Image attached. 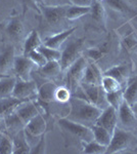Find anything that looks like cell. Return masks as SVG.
Masks as SVG:
<instances>
[{
    "instance_id": "17",
    "label": "cell",
    "mask_w": 137,
    "mask_h": 154,
    "mask_svg": "<svg viewBox=\"0 0 137 154\" xmlns=\"http://www.w3.org/2000/svg\"><path fill=\"white\" fill-rule=\"evenodd\" d=\"M46 128H47L46 120L42 113L37 114L35 117L32 118L25 125V130L27 131H29L30 134H32L34 136H39V137L45 134Z\"/></svg>"
},
{
    "instance_id": "7",
    "label": "cell",
    "mask_w": 137,
    "mask_h": 154,
    "mask_svg": "<svg viewBox=\"0 0 137 154\" xmlns=\"http://www.w3.org/2000/svg\"><path fill=\"white\" fill-rule=\"evenodd\" d=\"M66 6H46L42 5L40 6V14L43 16L44 20L48 26L51 28H57L59 25L64 24V21L67 20L66 18Z\"/></svg>"
},
{
    "instance_id": "29",
    "label": "cell",
    "mask_w": 137,
    "mask_h": 154,
    "mask_svg": "<svg viewBox=\"0 0 137 154\" xmlns=\"http://www.w3.org/2000/svg\"><path fill=\"white\" fill-rule=\"evenodd\" d=\"M124 100L130 106L137 102V77L128 83L125 89H123Z\"/></svg>"
},
{
    "instance_id": "37",
    "label": "cell",
    "mask_w": 137,
    "mask_h": 154,
    "mask_svg": "<svg viewBox=\"0 0 137 154\" xmlns=\"http://www.w3.org/2000/svg\"><path fill=\"white\" fill-rule=\"evenodd\" d=\"M27 57H28V58L31 60L32 62H33L37 68L43 67L47 63V60L45 59V57H44L43 54H42L40 51H38V49L29 53L28 54H27Z\"/></svg>"
},
{
    "instance_id": "40",
    "label": "cell",
    "mask_w": 137,
    "mask_h": 154,
    "mask_svg": "<svg viewBox=\"0 0 137 154\" xmlns=\"http://www.w3.org/2000/svg\"><path fill=\"white\" fill-rule=\"evenodd\" d=\"M43 5L46 6H66L71 5L70 0H42Z\"/></svg>"
},
{
    "instance_id": "23",
    "label": "cell",
    "mask_w": 137,
    "mask_h": 154,
    "mask_svg": "<svg viewBox=\"0 0 137 154\" xmlns=\"http://www.w3.org/2000/svg\"><path fill=\"white\" fill-rule=\"evenodd\" d=\"M103 75L113 77L121 83V85H123L128 81V68L126 65H116L108 69L103 73Z\"/></svg>"
},
{
    "instance_id": "12",
    "label": "cell",
    "mask_w": 137,
    "mask_h": 154,
    "mask_svg": "<svg viewBox=\"0 0 137 154\" xmlns=\"http://www.w3.org/2000/svg\"><path fill=\"white\" fill-rule=\"evenodd\" d=\"M14 112L17 114V116L23 121L25 125H26L32 118L35 117L37 114L41 113L40 109H39V106L35 103L34 100L23 102L21 105L17 107Z\"/></svg>"
},
{
    "instance_id": "13",
    "label": "cell",
    "mask_w": 137,
    "mask_h": 154,
    "mask_svg": "<svg viewBox=\"0 0 137 154\" xmlns=\"http://www.w3.org/2000/svg\"><path fill=\"white\" fill-rule=\"evenodd\" d=\"M5 34L11 40L13 41H19L22 39V37L24 35V25L23 22L19 18H11L7 22V24L5 25V28H4Z\"/></svg>"
},
{
    "instance_id": "18",
    "label": "cell",
    "mask_w": 137,
    "mask_h": 154,
    "mask_svg": "<svg viewBox=\"0 0 137 154\" xmlns=\"http://www.w3.org/2000/svg\"><path fill=\"white\" fill-rule=\"evenodd\" d=\"M101 77H103V74H101L100 70L97 68V66L94 64V62H88L85 71H84V75L81 83L100 84Z\"/></svg>"
},
{
    "instance_id": "25",
    "label": "cell",
    "mask_w": 137,
    "mask_h": 154,
    "mask_svg": "<svg viewBox=\"0 0 137 154\" xmlns=\"http://www.w3.org/2000/svg\"><path fill=\"white\" fill-rule=\"evenodd\" d=\"M104 6H109L113 11L120 14H131L133 9L126 0H103Z\"/></svg>"
},
{
    "instance_id": "4",
    "label": "cell",
    "mask_w": 137,
    "mask_h": 154,
    "mask_svg": "<svg viewBox=\"0 0 137 154\" xmlns=\"http://www.w3.org/2000/svg\"><path fill=\"white\" fill-rule=\"evenodd\" d=\"M87 64H88V60L85 57L81 56L64 71L66 72V86L71 91V93H74L80 86Z\"/></svg>"
},
{
    "instance_id": "15",
    "label": "cell",
    "mask_w": 137,
    "mask_h": 154,
    "mask_svg": "<svg viewBox=\"0 0 137 154\" xmlns=\"http://www.w3.org/2000/svg\"><path fill=\"white\" fill-rule=\"evenodd\" d=\"M26 100H21L16 97L0 98V118H6L16 110V108ZM29 101V100H28Z\"/></svg>"
},
{
    "instance_id": "38",
    "label": "cell",
    "mask_w": 137,
    "mask_h": 154,
    "mask_svg": "<svg viewBox=\"0 0 137 154\" xmlns=\"http://www.w3.org/2000/svg\"><path fill=\"white\" fill-rule=\"evenodd\" d=\"M104 51L101 48H91L86 51V57L87 60H90V62H96L100 60L103 57Z\"/></svg>"
},
{
    "instance_id": "33",
    "label": "cell",
    "mask_w": 137,
    "mask_h": 154,
    "mask_svg": "<svg viewBox=\"0 0 137 154\" xmlns=\"http://www.w3.org/2000/svg\"><path fill=\"white\" fill-rule=\"evenodd\" d=\"M38 51L45 57L47 62L49 61H59L61 57V49H55L51 48L49 46H46L44 44H42L41 46H39Z\"/></svg>"
},
{
    "instance_id": "20",
    "label": "cell",
    "mask_w": 137,
    "mask_h": 154,
    "mask_svg": "<svg viewBox=\"0 0 137 154\" xmlns=\"http://www.w3.org/2000/svg\"><path fill=\"white\" fill-rule=\"evenodd\" d=\"M13 142V153L12 154H28L31 152V146L29 145L25 137L24 130L19 131L11 137Z\"/></svg>"
},
{
    "instance_id": "28",
    "label": "cell",
    "mask_w": 137,
    "mask_h": 154,
    "mask_svg": "<svg viewBox=\"0 0 137 154\" xmlns=\"http://www.w3.org/2000/svg\"><path fill=\"white\" fill-rule=\"evenodd\" d=\"M16 81V77L11 75L0 79V98L10 97L12 95Z\"/></svg>"
},
{
    "instance_id": "8",
    "label": "cell",
    "mask_w": 137,
    "mask_h": 154,
    "mask_svg": "<svg viewBox=\"0 0 137 154\" xmlns=\"http://www.w3.org/2000/svg\"><path fill=\"white\" fill-rule=\"evenodd\" d=\"M80 85L83 88L84 93L87 97V100L93 105L99 107L100 109H104L109 104L106 100V93L103 91L100 84H85L81 83Z\"/></svg>"
},
{
    "instance_id": "6",
    "label": "cell",
    "mask_w": 137,
    "mask_h": 154,
    "mask_svg": "<svg viewBox=\"0 0 137 154\" xmlns=\"http://www.w3.org/2000/svg\"><path fill=\"white\" fill-rule=\"evenodd\" d=\"M38 95V88L34 80H24V79L17 78L14 84L12 97H16L21 100H35Z\"/></svg>"
},
{
    "instance_id": "32",
    "label": "cell",
    "mask_w": 137,
    "mask_h": 154,
    "mask_svg": "<svg viewBox=\"0 0 137 154\" xmlns=\"http://www.w3.org/2000/svg\"><path fill=\"white\" fill-rule=\"evenodd\" d=\"M106 146L101 145V144L97 143L96 141H91L88 143H84L83 145V153L86 154H101L106 153Z\"/></svg>"
},
{
    "instance_id": "36",
    "label": "cell",
    "mask_w": 137,
    "mask_h": 154,
    "mask_svg": "<svg viewBox=\"0 0 137 154\" xmlns=\"http://www.w3.org/2000/svg\"><path fill=\"white\" fill-rule=\"evenodd\" d=\"M13 153V142L10 136L3 134L0 137V154Z\"/></svg>"
},
{
    "instance_id": "22",
    "label": "cell",
    "mask_w": 137,
    "mask_h": 154,
    "mask_svg": "<svg viewBox=\"0 0 137 154\" xmlns=\"http://www.w3.org/2000/svg\"><path fill=\"white\" fill-rule=\"evenodd\" d=\"M43 44V42L41 41V38L39 36V33L36 30L30 32V34L26 37L24 41V49H23V54L27 56L29 53L39 48V46H41Z\"/></svg>"
},
{
    "instance_id": "26",
    "label": "cell",
    "mask_w": 137,
    "mask_h": 154,
    "mask_svg": "<svg viewBox=\"0 0 137 154\" xmlns=\"http://www.w3.org/2000/svg\"><path fill=\"white\" fill-rule=\"evenodd\" d=\"M91 130H92V133H93L94 141H96L97 143L108 147L112 139V133H109L108 130H106V128H101V126H99V125H92Z\"/></svg>"
},
{
    "instance_id": "21",
    "label": "cell",
    "mask_w": 137,
    "mask_h": 154,
    "mask_svg": "<svg viewBox=\"0 0 137 154\" xmlns=\"http://www.w3.org/2000/svg\"><path fill=\"white\" fill-rule=\"evenodd\" d=\"M57 86L58 85H56L53 81H48V82L43 83L38 88L37 99L41 100L44 103H51V102H53L54 94H55V89Z\"/></svg>"
},
{
    "instance_id": "34",
    "label": "cell",
    "mask_w": 137,
    "mask_h": 154,
    "mask_svg": "<svg viewBox=\"0 0 137 154\" xmlns=\"http://www.w3.org/2000/svg\"><path fill=\"white\" fill-rule=\"evenodd\" d=\"M106 103L109 106H113L118 110L119 106L124 101V95H123V89H119L117 91H113V93L106 94Z\"/></svg>"
},
{
    "instance_id": "41",
    "label": "cell",
    "mask_w": 137,
    "mask_h": 154,
    "mask_svg": "<svg viewBox=\"0 0 137 154\" xmlns=\"http://www.w3.org/2000/svg\"><path fill=\"white\" fill-rule=\"evenodd\" d=\"M22 3L24 6V14L28 8H33L40 14V8L37 6V0H22Z\"/></svg>"
},
{
    "instance_id": "16",
    "label": "cell",
    "mask_w": 137,
    "mask_h": 154,
    "mask_svg": "<svg viewBox=\"0 0 137 154\" xmlns=\"http://www.w3.org/2000/svg\"><path fill=\"white\" fill-rule=\"evenodd\" d=\"M16 59V49L14 46L9 44L5 46L0 53V73L6 74V72L13 67V62Z\"/></svg>"
},
{
    "instance_id": "39",
    "label": "cell",
    "mask_w": 137,
    "mask_h": 154,
    "mask_svg": "<svg viewBox=\"0 0 137 154\" xmlns=\"http://www.w3.org/2000/svg\"><path fill=\"white\" fill-rule=\"evenodd\" d=\"M45 148H46V137H45V134L41 136L40 140L39 142L34 146V147L31 148V152L32 154H40V153H45Z\"/></svg>"
},
{
    "instance_id": "43",
    "label": "cell",
    "mask_w": 137,
    "mask_h": 154,
    "mask_svg": "<svg viewBox=\"0 0 137 154\" xmlns=\"http://www.w3.org/2000/svg\"><path fill=\"white\" fill-rule=\"evenodd\" d=\"M0 131L3 134H7V130H6V125H5V120L3 118H0Z\"/></svg>"
},
{
    "instance_id": "44",
    "label": "cell",
    "mask_w": 137,
    "mask_h": 154,
    "mask_svg": "<svg viewBox=\"0 0 137 154\" xmlns=\"http://www.w3.org/2000/svg\"><path fill=\"white\" fill-rule=\"evenodd\" d=\"M131 107H132V109H133V112L135 113V115L137 117V102H136V103H134Z\"/></svg>"
},
{
    "instance_id": "1",
    "label": "cell",
    "mask_w": 137,
    "mask_h": 154,
    "mask_svg": "<svg viewBox=\"0 0 137 154\" xmlns=\"http://www.w3.org/2000/svg\"><path fill=\"white\" fill-rule=\"evenodd\" d=\"M69 104L70 112L67 118L88 128H91L92 125H95L97 118L99 117L103 111V109L93 105L89 101L75 98V97H72Z\"/></svg>"
},
{
    "instance_id": "42",
    "label": "cell",
    "mask_w": 137,
    "mask_h": 154,
    "mask_svg": "<svg viewBox=\"0 0 137 154\" xmlns=\"http://www.w3.org/2000/svg\"><path fill=\"white\" fill-rule=\"evenodd\" d=\"M71 4L79 6H91L94 0H70Z\"/></svg>"
},
{
    "instance_id": "10",
    "label": "cell",
    "mask_w": 137,
    "mask_h": 154,
    "mask_svg": "<svg viewBox=\"0 0 137 154\" xmlns=\"http://www.w3.org/2000/svg\"><path fill=\"white\" fill-rule=\"evenodd\" d=\"M95 125L106 128L109 133L113 134L115 128L118 126V112H117V109L114 108L113 106H106V108L103 109L99 117L97 118Z\"/></svg>"
},
{
    "instance_id": "19",
    "label": "cell",
    "mask_w": 137,
    "mask_h": 154,
    "mask_svg": "<svg viewBox=\"0 0 137 154\" xmlns=\"http://www.w3.org/2000/svg\"><path fill=\"white\" fill-rule=\"evenodd\" d=\"M37 72L40 76L46 79H53L63 72L59 61H49L43 67L37 69Z\"/></svg>"
},
{
    "instance_id": "11",
    "label": "cell",
    "mask_w": 137,
    "mask_h": 154,
    "mask_svg": "<svg viewBox=\"0 0 137 154\" xmlns=\"http://www.w3.org/2000/svg\"><path fill=\"white\" fill-rule=\"evenodd\" d=\"M117 112H118V119L122 126H124L126 128H132L136 125L137 117L135 113L133 112L132 107L125 100L122 102L121 105L119 106Z\"/></svg>"
},
{
    "instance_id": "35",
    "label": "cell",
    "mask_w": 137,
    "mask_h": 154,
    "mask_svg": "<svg viewBox=\"0 0 137 154\" xmlns=\"http://www.w3.org/2000/svg\"><path fill=\"white\" fill-rule=\"evenodd\" d=\"M71 98H72V93L66 85L57 86L55 89V94H54V101L58 102L61 104H66L69 103Z\"/></svg>"
},
{
    "instance_id": "27",
    "label": "cell",
    "mask_w": 137,
    "mask_h": 154,
    "mask_svg": "<svg viewBox=\"0 0 137 154\" xmlns=\"http://www.w3.org/2000/svg\"><path fill=\"white\" fill-rule=\"evenodd\" d=\"M88 14H90V6H79L71 4L67 7L66 18L69 21H75Z\"/></svg>"
},
{
    "instance_id": "14",
    "label": "cell",
    "mask_w": 137,
    "mask_h": 154,
    "mask_svg": "<svg viewBox=\"0 0 137 154\" xmlns=\"http://www.w3.org/2000/svg\"><path fill=\"white\" fill-rule=\"evenodd\" d=\"M76 28H69L64 31H59L56 32L55 34L51 35L50 37H47L45 39V41L43 42L44 45L49 46L51 48H55V49H61V46L64 45V43L67 41V39L75 32Z\"/></svg>"
},
{
    "instance_id": "31",
    "label": "cell",
    "mask_w": 137,
    "mask_h": 154,
    "mask_svg": "<svg viewBox=\"0 0 137 154\" xmlns=\"http://www.w3.org/2000/svg\"><path fill=\"white\" fill-rule=\"evenodd\" d=\"M90 14L94 21L98 23H103L104 20V5L101 1L94 0V2L90 6Z\"/></svg>"
},
{
    "instance_id": "3",
    "label": "cell",
    "mask_w": 137,
    "mask_h": 154,
    "mask_svg": "<svg viewBox=\"0 0 137 154\" xmlns=\"http://www.w3.org/2000/svg\"><path fill=\"white\" fill-rule=\"evenodd\" d=\"M58 126L64 131L68 133L69 135L77 138L83 143H88L94 140L93 133L91 128L83 125L81 123L75 122L73 120H70L67 117H63L58 119Z\"/></svg>"
},
{
    "instance_id": "5",
    "label": "cell",
    "mask_w": 137,
    "mask_h": 154,
    "mask_svg": "<svg viewBox=\"0 0 137 154\" xmlns=\"http://www.w3.org/2000/svg\"><path fill=\"white\" fill-rule=\"evenodd\" d=\"M84 44L83 38H76L68 41L61 49V57L59 63L61 66V70L64 72L73 63L77 61L81 57L82 48Z\"/></svg>"
},
{
    "instance_id": "47",
    "label": "cell",
    "mask_w": 137,
    "mask_h": 154,
    "mask_svg": "<svg viewBox=\"0 0 137 154\" xmlns=\"http://www.w3.org/2000/svg\"><path fill=\"white\" fill-rule=\"evenodd\" d=\"M98 1H103V0H98Z\"/></svg>"
},
{
    "instance_id": "24",
    "label": "cell",
    "mask_w": 137,
    "mask_h": 154,
    "mask_svg": "<svg viewBox=\"0 0 137 154\" xmlns=\"http://www.w3.org/2000/svg\"><path fill=\"white\" fill-rule=\"evenodd\" d=\"M4 120H5L7 134L10 137L14 136L16 133H19V131L25 128L24 122L19 119V117L17 116V114L16 112H13L9 116H7L6 118H4Z\"/></svg>"
},
{
    "instance_id": "30",
    "label": "cell",
    "mask_w": 137,
    "mask_h": 154,
    "mask_svg": "<svg viewBox=\"0 0 137 154\" xmlns=\"http://www.w3.org/2000/svg\"><path fill=\"white\" fill-rule=\"evenodd\" d=\"M100 86L106 94L113 93V91H119V89H122L121 83L119 82L118 80H116V79L111 76L103 75V77H101Z\"/></svg>"
},
{
    "instance_id": "45",
    "label": "cell",
    "mask_w": 137,
    "mask_h": 154,
    "mask_svg": "<svg viewBox=\"0 0 137 154\" xmlns=\"http://www.w3.org/2000/svg\"><path fill=\"white\" fill-rule=\"evenodd\" d=\"M9 76V74H4V73H0V79L1 78H4V77H7Z\"/></svg>"
},
{
    "instance_id": "2",
    "label": "cell",
    "mask_w": 137,
    "mask_h": 154,
    "mask_svg": "<svg viewBox=\"0 0 137 154\" xmlns=\"http://www.w3.org/2000/svg\"><path fill=\"white\" fill-rule=\"evenodd\" d=\"M136 142V137L131 131L123 130V128L117 126L113 131V134H112V139L108 148H106V153L114 154L123 152V151L128 150L129 148L133 147L134 143Z\"/></svg>"
},
{
    "instance_id": "46",
    "label": "cell",
    "mask_w": 137,
    "mask_h": 154,
    "mask_svg": "<svg viewBox=\"0 0 137 154\" xmlns=\"http://www.w3.org/2000/svg\"><path fill=\"white\" fill-rule=\"evenodd\" d=\"M2 135H3V133H1V131H0V137H1Z\"/></svg>"
},
{
    "instance_id": "9",
    "label": "cell",
    "mask_w": 137,
    "mask_h": 154,
    "mask_svg": "<svg viewBox=\"0 0 137 154\" xmlns=\"http://www.w3.org/2000/svg\"><path fill=\"white\" fill-rule=\"evenodd\" d=\"M35 68V64L25 54L16 56L13 62V70L16 77L24 79V80H30L31 79V73Z\"/></svg>"
}]
</instances>
